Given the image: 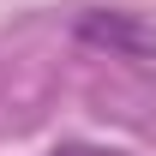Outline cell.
I'll list each match as a JSON object with an SVG mask.
<instances>
[{"label":"cell","instance_id":"obj_1","mask_svg":"<svg viewBox=\"0 0 156 156\" xmlns=\"http://www.w3.org/2000/svg\"><path fill=\"white\" fill-rule=\"evenodd\" d=\"M78 36L96 42V48H108V54H120V60H138V66L156 60V36L132 12H84V18H78Z\"/></svg>","mask_w":156,"mask_h":156}]
</instances>
